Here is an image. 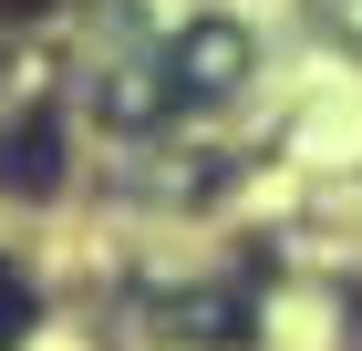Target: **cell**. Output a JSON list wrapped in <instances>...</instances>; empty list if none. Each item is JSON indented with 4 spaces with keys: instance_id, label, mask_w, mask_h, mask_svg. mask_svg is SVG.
Segmentation results:
<instances>
[{
    "instance_id": "obj_2",
    "label": "cell",
    "mask_w": 362,
    "mask_h": 351,
    "mask_svg": "<svg viewBox=\"0 0 362 351\" xmlns=\"http://www.w3.org/2000/svg\"><path fill=\"white\" fill-rule=\"evenodd\" d=\"M238 73H249V31L238 21H207L176 42V93H228Z\"/></svg>"
},
{
    "instance_id": "obj_4",
    "label": "cell",
    "mask_w": 362,
    "mask_h": 351,
    "mask_svg": "<svg viewBox=\"0 0 362 351\" xmlns=\"http://www.w3.org/2000/svg\"><path fill=\"white\" fill-rule=\"evenodd\" d=\"M42 11H52V0H0V21H42Z\"/></svg>"
},
{
    "instance_id": "obj_3",
    "label": "cell",
    "mask_w": 362,
    "mask_h": 351,
    "mask_svg": "<svg viewBox=\"0 0 362 351\" xmlns=\"http://www.w3.org/2000/svg\"><path fill=\"white\" fill-rule=\"evenodd\" d=\"M21 331H31V290H21V269L0 258V351H21Z\"/></svg>"
},
{
    "instance_id": "obj_1",
    "label": "cell",
    "mask_w": 362,
    "mask_h": 351,
    "mask_svg": "<svg viewBox=\"0 0 362 351\" xmlns=\"http://www.w3.org/2000/svg\"><path fill=\"white\" fill-rule=\"evenodd\" d=\"M0 186L11 196H52L62 186V124L52 114H21V124L0 135Z\"/></svg>"
}]
</instances>
